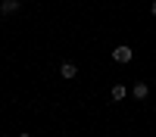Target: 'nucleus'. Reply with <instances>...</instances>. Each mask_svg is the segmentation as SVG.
<instances>
[{
    "label": "nucleus",
    "mask_w": 156,
    "mask_h": 137,
    "mask_svg": "<svg viewBox=\"0 0 156 137\" xmlns=\"http://www.w3.org/2000/svg\"><path fill=\"white\" fill-rule=\"evenodd\" d=\"M59 75H62V78H66V81H72L75 75H78V69H75V62H62V66H59Z\"/></svg>",
    "instance_id": "2"
},
{
    "label": "nucleus",
    "mask_w": 156,
    "mask_h": 137,
    "mask_svg": "<svg viewBox=\"0 0 156 137\" xmlns=\"http://www.w3.org/2000/svg\"><path fill=\"white\" fill-rule=\"evenodd\" d=\"M112 59L119 62V66H128V62L134 59V53H131V47H128V44H122V47H115V50H112Z\"/></svg>",
    "instance_id": "1"
},
{
    "label": "nucleus",
    "mask_w": 156,
    "mask_h": 137,
    "mask_svg": "<svg viewBox=\"0 0 156 137\" xmlns=\"http://www.w3.org/2000/svg\"><path fill=\"white\" fill-rule=\"evenodd\" d=\"M19 137H31V134H19Z\"/></svg>",
    "instance_id": "7"
},
{
    "label": "nucleus",
    "mask_w": 156,
    "mask_h": 137,
    "mask_svg": "<svg viewBox=\"0 0 156 137\" xmlns=\"http://www.w3.org/2000/svg\"><path fill=\"white\" fill-rule=\"evenodd\" d=\"M16 9H19V0H3V3H0V12H3V16H12Z\"/></svg>",
    "instance_id": "4"
},
{
    "label": "nucleus",
    "mask_w": 156,
    "mask_h": 137,
    "mask_svg": "<svg viewBox=\"0 0 156 137\" xmlns=\"http://www.w3.org/2000/svg\"><path fill=\"white\" fill-rule=\"evenodd\" d=\"M125 94H128V87H125V84H112V91H109V97L115 100V103H119V100H125Z\"/></svg>",
    "instance_id": "5"
},
{
    "label": "nucleus",
    "mask_w": 156,
    "mask_h": 137,
    "mask_svg": "<svg viewBox=\"0 0 156 137\" xmlns=\"http://www.w3.org/2000/svg\"><path fill=\"white\" fill-rule=\"evenodd\" d=\"M147 94H150V87H147L144 81H137V84L131 87V97H134V100H147Z\"/></svg>",
    "instance_id": "3"
},
{
    "label": "nucleus",
    "mask_w": 156,
    "mask_h": 137,
    "mask_svg": "<svg viewBox=\"0 0 156 137\" xmlns=\"http://www.w3.org/2000/svg\"><path fill=\"white\" fill-rule=\"evenodd\" d=\"M150 12H153V16H156V0H153V6H150Z\"/></svg>",
    "instance_id": "6"
}]
</instances>
